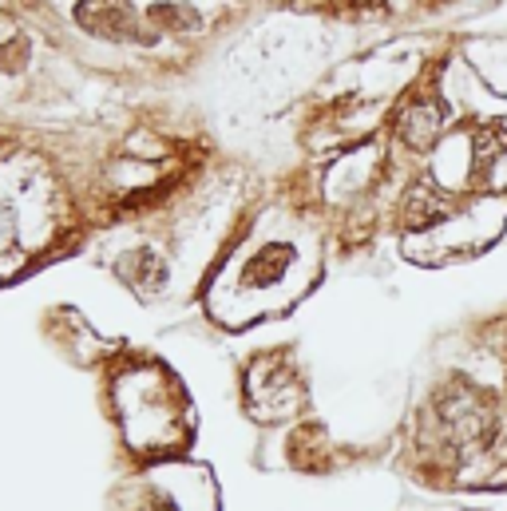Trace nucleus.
<instances>
[{
	"label": "nucleus",
	"instance_id": "obj_1",
	"mask_svg": "<svg viewBox=\"0 0 507 511\" xmlns=\"http://www.w3.org/2000/svg\"><path fill=\"white\" fill-rule=\"evenodd\" d=\"M258 250H250L242 258V270H238V294L242 297H258L266 301L270 294L285 289V273L298 270V242L290 239H266V242H254Z\"/></svg>",
	"mask_w": 507,
	"mask_h": 511
},
{
	"label": "nucleus",
	"instance_id": "obj_2",
	"mask_svg": "<svg viewBox=\"0 0 507 511\" xmlns=\"http://www.w3.org/2000/svg\"><path fill=\"white\" fill-rule=\"evenodd\" d=\"M119 278L139 297H159L171 286V262L155 246H135V250H127L119 258Z\"/></svg>",
	"mask_w": 507,
	"mask_h": 511
}]
</instances>
